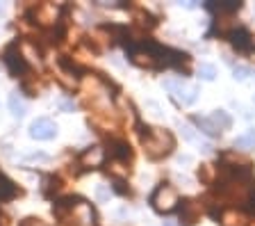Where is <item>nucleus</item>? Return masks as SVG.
Listing matches in <instances>:
<instances>
[{
  "label": "nucleus",
  "instance_id": "nucleus-18",
  "mask_svg": "<svg viewBox=\"0 0 255 226\" xmlns=\"http://www.w3.org/2000/svg\"><path fill=\"white\" fill-rule=\"evenodd\" d=\"M43 183H46V185H43V194H46V197H53L50 192H53V190L57 192V190L62 188L59 178H55V176H46V181H43Z\"/></svg>",
  "mask_w": 255,
  "mask_h": 226
},
{
  "label": "nucleus",
  "instance_id": "nucleus-9",
  "mask_svg": "<svg viewBox=\"0 0 255 226\" xmlns=\"http://www.w3.org/2000/svg\"><path fill=\"white\" fill-rule=\"evenodd\" d=\"M246 224H249V220L239 210H226V213H221V226H246Z\"/></svg>",
  "mask_w": 255,
  "mask_h": 226
},
{
  "label": "nucleus",
  "instance_id": "nucleus-15",
  "mask_svg": "<svg viewBox=\"0 0 255 226\" xmlns=\"http://www.w3.org/2000/svg\"><path fill=\"white\" fill-rule=\"evenodd\" d=\"M16 194H18L16 185L11 183L7 176H2V172H0V201H7V199H11V197H16Z\"/></svg>",
  "mask_w": 255,
  "mask_h": 226
},
{
  "label": "nucleus",
  "instance_id": "nucleus-19",
  "mask_svg": "<svg viewBox=\"0 0 255 226\" xmlns=\"http://www.w3.org/2000/svg\"><path fill=\"white\" fill-rule=\"evenodd\" d=\"M198 75L203 80H214L217 78V66L214 64H201L198 66Z\"/></svg>",
  "mask_w": 255,
  "mask_h": 226
},
{
  "label": "nucleus",
  "instance_id": "nucleus-16",
  "mask_svg": "<svg viewBox=\"0 0 255 226\" xmlns=\"http://www.w3.org/2000/svg\"><path fill=\"white\" fill-rule=\"evenodd\" d=\"M194 124H196L207 137H219V133H221V130H219L207 117H194Z\"/></svg>",
  "mask_w": 255,
  "mask_h": 226
},
{
  "label": "nucleus",
  "instance_id": "nucleus-10",
  "mask_svg": "<svg viewBox=\"0 0 255 226\" xmlns=\"http://www.w3.org/2000/svg\"><path fill=\"white\" fill-rule=\"evenodd\" d=\"M55 7L48 5V2H43V5H37L34 7V18H37L39 23H43V25H48V23H55Z\"/></svg>",
  "mask_w": 255,
  "mask_h": 226
},
{
  "label": "nucleus",
  "instance_id": "nucleus-22",
  "mask_svg": "<svg viewBox=\"0 0 255 226\" xmlns=\"http://www.w3.org/2000/svg\"><path fill=\"white\" fill-rule=\"evenodd\" d=\"M18 226H48V224L43 220H39V217H25Z\"/></svg>",
  "mask_w": 255,
  "mask_h": 226
},
{
  "label": "nucleus",
  "instance_id": "nucleus-7",
  "mask_svg": "<svg viewBox=\"0 0 255 226\" xmlns=\"http://www.w3.org/2000/svg\"><path fill=\"white\" fill-rule=\"evenodd\" d=\"M164 87H166V89H171V92H173L178 98H182V103H185V105L194 103V101H196V96H198V87H194V85H191V87H185V85H180V82L166 80Z\"/></svg>",
  "mask_w": 255,
  "mask_h": 226
},
{
  "label": "nucleus",
  "instance_id": "nucleus-23",
  "mask_svg": "<svg viewBox=\"0 0 255 226\" xmlns=\"http://www.w3.org/2000/svg\"><path fill=\"white\" fill-rule=\"evenodd\" d=\"M62 110H64V112H71V110H73V103H71V101H62Z\"/></svg>",
  "mask_w": 255,
  "mask_h": 226
},
{
  "label": "nucleus",
  "instance_id": "nucleus-5",
  "mask_svg": "<svg viewBox=\"0 0 255 226\" xmlns=\"http://www.w3.org/2000/svg\"><path fill=\"white\" fill-rule=\"evenodd\" d=\"M55 135H57V126L46 117H39L32 121L30 126V137L32 140H53Z\"/></svg>",
  "mask_w": 255,
  "mask_h": 226
},
{
  "label": "nucleus",
  "instance_id": "nucleus-2",
  "mask_svg": "<svg viewBox=\"0 0 255 226\" xmlns=\"http://www.w3.org/2000/svg\"><path fill=\"white\" fill-rule=\"evenodd\" d=\"M169 53V48H162L153 41H143V43H130L128 46V57L130 62L141 69H159V66H169L164 55Z\"/></svg>",
  "mask_w": 255,
  "mask_h": 226
},
{
  "label": "nucleus",
  "instance_id": "nucleus-21",
  "mask_svg": "<svg viewBox=\"0 0 255 226\" xmlns=\"http://www.w3.org/2000/svg\"><path fill=\"white\" fill-rule=\"evenodd\" d=\"M249 75H251L249 66H235V78H237V80H246Z\"/></svg>",
  "mask_w": 255,
  "mask_h": 226
},
{
  "label": "nucleus",
  "instance_id": "nucleus-24",
  "mask_svg": "<svg viewBox=\"0 0 255 226\" xmlns=\"http://www.w3.org/2000/svg\"><path fill=\"white\" fill-rule=\"evenodd\" d=\"M2 14H5V5H0V16H2Z\"/></svg>",
  "mask_w": 255,
  "mask_h": 226
},
{
  "label": "nucleus",
  "instance_id": "nucleus-14",
  "mask_svg": "<svg viewBox=\"0 0 255 226\" xmlns=\"http://www.w3.org/2000/svg\"><path fill=\"white\" fill-rule=\"evenodd\" d=\"M235 149H239V151H251V149H255V128L246 130L244 135H239L237 140H235Z\"/></svg>",
  "mask_w": 255,
  "mask_h": 226
},
{
  "label": "nucleus",
  "instance_id": "nucleus-25",
  "mask_svg": "<svg viewBox=\"0 0 255 226\" xmlns=\"http://www.w3.org/2000/svg\"><path fill=\"white\" fill-rule=\"evenodd\" d=\"M164 226H173V224H164Z\"/></svg>",
  "mask_w": 255,
  "mask_h": 226
},
{
  "label": "nucleus",
  "instance_id": "nucleus-1",
  "mask_svg": "<svg viewBox=\"0 0 255 226\" xmlns=\"http://www.w3.org/2000/svg\"><path fill=\"white\" fill-rule=\"evenodd\" d=\"M141 146L143 153L150 160H162L175 149L173 135L164 128H150V126H141Z\"/></svg>",
  "mask_w": 255,
  "mask_h": 226
},
{
  "label": "nucleus",
  "instance_id": "nucleus-12",
  "mask_svg": "<svg viewBox=\"0 0 255 226\" xmlns=\"http://www.w3.org/2000/svg\"><path fill=\"white\" fill-rule=\"evenodd\" d=\"M198 215H201V210H198V206L194 204V201H187V204L182 206V215H180V222H185L182 226H191L194 222L198 220Z\"/></svg>",
  "mask_w": 255,
  "mask_h": 226
},
{
  "label": "nucleus",
  "instance_id": "nucleus-11",
  "mask_svg": "<svg viewBox=\"0 0 255 226\" xmlns=\"http://www.w3.org/2000/svg\"><path fill=\"white\" fill-rule=\"evenodd\" d=\"M207 7L212 11H219V16L221 14H230V11H237L242 7L239 0H221V2H207Z\"/></svg>",
  "mask_w": 255,
  "mask_h": 226
},
{
  "label": "nucleus",
  "instance_id": "nucleus-4",
  "mask_svg": "<svg viewBox=\"0 0 255 226\" xmlns=\"http://www.w3.org/2000/svg\"><path fill=\"white\" fill-rule=\"evenodd\" d=\"M2 59H5L7 69H9V73L14 75V78H25V73H30V64H27V59L21 55V50H18L16 43H11L9 48L5 50Z\"/></svg>",
  "mask_w": 255,
  "mask_h": 226
},
{
  "label": "nucleus",
  "instance_id": "nucleus-8",
  "mask_svg": "<svg viewBox=\"0 0 255 226\" xmlns=\"http://www.w3.org/2000/svg\"><path fill=\"white\" fill-rule=\"evenodd\" d=\"M107 156L117 162H126L132 158V151H130V144L123 140H112L110 146H107Z\"/></svg>",
  "mask_w": 255,
  "mask_h": 226
},
{
  "label": "nucleus",
  "instance_id": "nucleus-6",
  "mask_svg": "<svg viewBox=\"0 0 255 226\" xmlns=\"http://www.w3.org/2000/svg\"><path fill=\"white\" fill-rule=\"evenodd\" d=\"M230 43H233L239 53H249V50H253V34L246 27H235L233 32H230Z\"/></svg>",
  "mask_w": 255,
  "mask_h": 226
},
{
  "label": "nucleus",
  "instance_id": "nucleus-3",
  "mask_svg": "<svg viewBox=\"0 0 255 226\" xmlns=\"http://www.w3.org/2000/svg\"><path fill=\"white\" fill-rule=\"evenodd\" d=\"M150 204L157 213H173L180 204V197H178V190L173 188L171 183H162L155 188V192L150 194Z\"/></svg>",
  "mask_w": 255,
  "mask_h": 226
},
{
  "label": "nucleus",
  "instance_id": "nucleus-20",
  "mask_svg": "<svg viewBox=\"0 0 255 226\" xmlns=\"http://www.w3.org/2000/svg\"><path fill=\"white\" fill-rule=\"evenodd\" d=\"M137 18H139V23H141V25H146V27H153L155 25V18L150 16L148 11H143V9H137Z\"/></svg>",
  "mask_w": 255,
  "mask_h": 226
},
{
  "label": "nucleus",
  "instance_id": "nucleus-13",
  "mask_svg": "<svg viewBox=\"0 0 255 226\" xmlns=\"http://www.w3.org/2000/svg\"><path fill=\"white\" fill-rule=\"evenodd\" d=\"M210 121H212L219 130H228L230 126H233V117H230L226 110H214L212 117H210Z\"/></svg>",
  "mask_w": 255,
  "mask_h": 226
},
{
  "label": "nucleus",
  "instance_id": "nucleus-17",
  "mask_svg": "<svg viewBox=\"0 0 255 226\" xmlns=\"http://www.w3.org/2000/svg\"><path fill=\"white\" fill-rule=\"evenodd\" d=\"M9 112L14 114V117H23V114H25V103L21 101V96H18V94H9Z\"/></svg>",
  "mask_w": 255,
  "mask_h": 226
}]
</instances>
